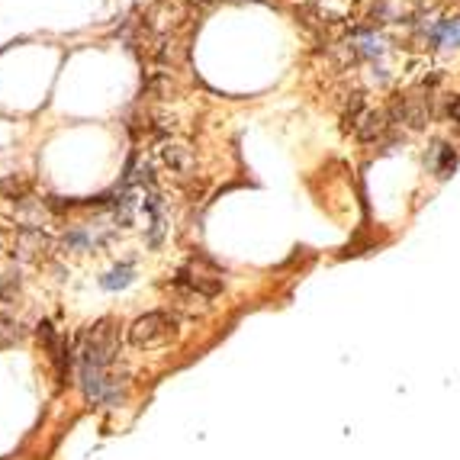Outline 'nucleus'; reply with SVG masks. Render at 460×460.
I'll use <instances>...</instances> for the list:
<instances>
[{
	"instance_id": "4",
	"label": "nucleus",
	"mask_w": 460,
	"mask_h": 460,
	"mask_svg": "<svg viewBox=\"0 0 460 460\" xmlns=\"http://www.w3.org/2000/svg\"><path fill=\"white\" fill-rule=\"evenodd\" d=\"M432 116H434V103L425 94H412V97L393 103V119L399 125H405V129H425L432 123Z\"/></svg>"
},
{
	"instance_id": "1",
	"label": "nucleus",
	"mask_w": 460,
	"mask_h": 460,
	"mask_svg": "<svg viewBox=\"0 0 460 460\" xmlns=\"http://www.w3.org/2000/svg\"><path fill=\"white\" fill-rule=\"evenodd\" d=\"M119 354V332L113 325V319H100L94 322L81 338V351H77V364L84 367H100L110 370L113 361Z\"/></svg>"
},
{
	"instance_id": "11",
	"label": "nucleus",
	"mask_w": 460,
	"mask_h": 460,
	"mask_svg": "<svg viewBox=\"0 0 460 460\" xmlns=\"http://www.w3.org/2000/svg\"><path fill=\"white\" fill-rule=\"evenodd\" d=\"M62 245L68 251H87L91 245H97V238H94V232H87V229H74V232H68V235H64Z\"/></svg>"
},
{
	"instance_id": "13",
	"label": "nucleus",
	"mask_w": 460,
	"mask_h": 460,
	"mask_svg": "<svg viewBox=\"0 0 460 460\" xmlns=\"http://www.w3.org/2000/svg\"><path fill=\"white\" fill-rule=\"evenodd\" d=\"M361 103H364V97H361V94H351V103L344 106V123H354V119H357V113H361Z\"/></svg>"
},
{
	"instance_id": "14",
	"label": "nucleus",
	"mask_w": 460,
	"mask_h": 460,
	"mask_svg": "<svg viewBox=\"0 0 460 460\" xmlns=\"http://www.w3.org/2000/svg\"><path fill=\"white\" fill-rule=\"evenodd\" d=\"M447 119L460 123V97H451V103H447Z\"/></svg>"
},
{
	"instance_id": "7",
	"label": "nucleus",
	"mask_w": 460,
	"mask_h": 460,
	"mask_svg": "<svg viewBox=\"0 0 460 460\" xmlns=\"http://www.w3.org/2000/svg\"><path fill=\"white\" fill-rule=\"evenodd\" d=\"M161 158H164V164L174 171V174H187L190 164H193V155H190L187 145H164L161 148Z\"/></svg>"
},
{
	"instance_id": "5",
	"label": "nucleus",
	"mask_w": 460,
	"mask_h": 460,
	"mask_svg": "<svg viewBox=\"0 0 460 460\" xmlns=\"http://www.w3.org/2000/svg\"><path fill=\"white\" fill-rule=\"evenodd\" d=\"M39 338H42V344H45V351H49V361H52V367H55L58 383H64V380H68V370H71L68 338H62L52 322H39Z\"/></svg>"
},
{
	"instance_id": "12",
	"label": "nucleus",
	"mask_w": 460,
	"mask_h": 460,
	"mask_svg": "<svg viewBox=\"0 0 460 460\" xmlns=\"http://www.w3.org/2000/svg\"><path fill=\"white\" fill-rule=\"evenodd\" d=\"M434 45H444V42H460V26L457 23H441L438 29L432 33Z\"/></svg>"
},
{
	"instance_id": "2",
	"label": "nucleus",
	"mask_w": 460,
	"mask_h": 460,
	"mask_svg": "<svg viewBox=\"0 0 460 460\" xmlns=\"http://www.w3.org/2000/svg\"><path fill=\"white\" fill-rule=\"evenodd\" d=\"M177 286L190 290L193 296H203V300H216L225 284H223V271H219L206 254H196L190 264L181 267V274H177Z\"/></svg>"
},
{
	"instance_id": "15",
	"label": "nucleus",
	"mask_w": 460,
	"mask_h": 460,
	"mask_svg": "<svg viewBox=\"0 0 460 460\" xmlns=\"http://www.w3.org/2000/svg\"><path fill=\"white\" fill-rule=\"evenodd\" d=\"M196 4H203V0H196Z\"/></svg>"
},
{
	"instance_id": "3",
	"label": "nucleus",
	"mask_w": 460,
	"mask_h": 460,
	"mask_svg": "<svg viewBox=\"0 0 460 460\" xmlns=\"http://www.w3.org/2000/svg\"><path fill=\"white\" fill-rule=\"evenodd\" d=\"M177 335V315L171 313H145L129 325V342L133 348H158V344H167Z\"/></svg>"
},
{
	"instance_id": "10",
	"label": "nucleus",
	"mask_w": 460,
	"mask_h": 460,
	"mask_svg": "<svg viewBox=\"0 0 460 460\" xmlns=\"http://www.w3.org/2000/svg\"><path fill=\"white\" fill-rule=\"evenodd\" d=\"M20 338H23V325L0 313V348H10V344H16Z\"/></svg>"
},
{
	"instance_id": "8",
	"label": "nucleus",
	"mask_w": 460,
	"mask_h": 460,
	"mask_svg": "<svg viewBox=\"0 0 460 460\" xmlns=\"http://www.w3.org/2000/svg\"><path fill=\"white\" fill-rule=\"evenodd\" d=\"M133 277H135L133 261H123V264H116L110 274L100 277V286H103V290H123V286L133 284Z\"/></svg>"
},
{
	"instance_id": "9",
	"label": "nucleus",
	"mask_w": 460,
	"mask_h": 460,
	"mask_svg": "<svg viewBox=\"0 0 460 460\" xmlns=\"http://www.w3.org/2000/svg\"><path fill=\"white\" fill-rule=\"evenodd\" d=\"M432 167H434V174H438V177H447L454 167H457V152H454L451 145H434Z\"/></svg>"
},
{
	"instance_id": "6",
	"label": "nucleus",
	"mask_w": 460,
	"mask_h": 460,
	"mask_svg": "<svg viewBox=\"0 0 460 460\" xmlns=\"http://www.w3.org/2000/svg\"><path fill=\"white\" fill-rule=\"evenodd\" d=\"M386 133H390V113L386 110H370L357 123V139L361 142H380Z\"/></svg>"
}]
</instances>
